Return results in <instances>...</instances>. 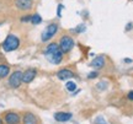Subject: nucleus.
Here are the masks:
<instances>
[{
	"label": "nucleus",
	"mask_w": 133,
	"mask_h": 124,
	"mask_svg": "<svg viewBox=\"0 0 133 124\" xmlns=\"http://www.w3.org/2000/svg\"><path fill=\"white\" fill-rule=\"evenodd\" d=\"M63 54L62 49L59 48L57 43H49L46 49H44V57L49 63L52 64H59L63 60Z\"/></svg>",
	"instance_id": "f257e3e1"
},
{
	"label": "nucleus",
	"mask_w": 133,
	"mask_h": 124,
	"mask_svg": "<svg viewBox=\"0 0 133 124\" xmlns=\"http://www.w3.org/2000/svg\"><path fill=\"white\" fill-rule=\"evenodd\" d=\"M20 47V39L15 34H9L3 43V49L5 52H14Z\"/></svg>",
	"instance_id": "f03ea898"
},
{
	"label": "nucleus",
	"mask_w": 133,
	"mask_h": 124,
	"mask_svg": "<svg viewBox=\"0 0 133 124\" xmlns=\"http://www.w3.org/2000/svg\"><path fill=\"white\" fill-rule=\"evenodd\" d=\"M58 32V25L57 24H49L46 27V30L42 32L41 36V41L42 42H48L49 39H52L54 37V34Z\"/></svg>",
	"instance_id": "7ed1b4c3"
},
{
	"label": "nucleus",
	"mask_w": 133,
	"mask_h": 124,
	"mask_svg": "<svg viewBox=\"0 0 133 124\" xmlns=\"http://www.w3.org/2000/svg\"><path fill=\"white\" fill-rule=\"evenodd\" d=\"M58 46L62 49L63 53H69L74 48V39L71 38L70 36H63L59 43H58Z\"/></svg>",
	"instance_id": "20e7f679"
},
{
	"label": "nucleus",
	"mask_w": 133,
	"mask_h": 124,
	"mask_svg": "<svg viewBox=\"0 0 133 124\" xmlns=\"http://www.w3.org/2000/svg\"><path fill=\"white\" fill-rule=\"evenodd\" d=\"M21 82H22V71L16 70V71H14L11 75H10L9 85L11 86L12 89H17V87H20Z\"/></svg>",
	"instance_id": "39448f33"
},
{
	"label": "nucleus",
	"mask_w": 133,
	"mask_h": 124,
	"mask_svg": "<svg viewBox=\"0 0 133 124\" xmlns=\"http://www.w3.org/2000/svg\"><path fill=\"white\" fill-rule=\"evenodd\" d=\"M15 6L19 10L22 11H29L32 9L33 0H15Z\"/></svg>",
	"instance_id": "423d86ee"
},
{
	"label": "nucleus",
	"mask_w": 133,
	"mask_h": 124,
	"mask_svg": "<svg viewBox=\"0 0 133 124\" xmlns=\"http://www.w3.org/2000/svg\"><path fill=\"white\" fill-rule=\"evenodd\" d=\"M36 75H37L36 69L30 68V69H27L26 71L22 72V82H25V84H30V82H32L33 79L36 77Z\"/></svg>",
	"instance_id": "0eeeda50"
},
{
	"label": "nucleus",
	"mask_w": 133,
	"mask_h": 124,
	"mask_svg": "<svg viewBox=\"0 0 133 124\" xmlns=\"http://www.w3.org/2000/svg\"><path fill=\"white\" fill-rule=\"evenodd\" d=\"M4 120L6 124H19L20 123V115L15 112H9L4 117Z\"/></svg>",
	"instance_id": "6e6552de"
},
{
	"label": "nucleus",
	"mask_w": 133,
	"mask_h": 124,
	"mask_svg": "<svg viewBox=\"0 0 133 124\" xmlns=\"http://www.w3.org/2000/svg\"><path fill=\"white\" fill-rule=\"evenodd\" d=\"M74 76H75V74L69 69H62L57 72V77L59 80H68V79H73Z\"/></svg>",
	"instance_id": "1a4fd4ad"
},
{
	"label": "nucleus",
	"mask_w": 133,
	"mask_h": 124,
	"mask_svg": "<svg viewBox=\"0 0 133 124\" xmlns=\"http://www.w3.org/2000/svg\"><path fill=\"white\" fill-rule=\"evenodd\" d=\"M90 67L92 69H95V70H100V69H102L105 67V58L102 55H100V57H96L92 62L90 63Z\"/></svg>",
	"instance_id": "9d476101"
},
{
	"label": "nucleus",
	"mask_w": 133,
	"mask_h": 124,
	"mask_svg": "<svg viewBox=\"0 0 133 124\" xmlns=\"http://www.w3.org/2000/svg\"><path fill=\"white\" fill-rule=\"evenodd\" d=\"M71 117H73V114L69 113V112H58V113L54 114V119L57 120V122L63 123V122H68V120H70Z\"/></svg>",
	"instance_id": "9b49d317"
},
{
	"label": "nucleus",
	"mask_w": 133,
	"mask_h": 124,
	"mask_svg": "<svg viewBox=\"0 0 133 124\" xmlns=\"http://www.w3.org/2000/svg\"><path fill=\"white\" fill-rule=\"evenodd\" d=\"M24 124H38L37 117L32 113H26L24 115Z\"/></svg>",
	"instance_id": "f8f14e48"
},
{
	"label": "nucleus",
	"mask_w": 133,
	"mask_h": 124,
	"mask_svg": "<svg viewBox=\"0 0 133 124\" xmlns=\"http://www.w3.org/2000/svg\"><path fill=\"white\" fill-rule=\"evenodd\" d=\"M10 67L8 64H0V79H4L9 75Z\"/></svg>",
	"instance_id": "ddd939ff"
},
{
	"label": "nucleus",
	"mask_w": 133,
	"mask_h": 124,
	"mask_svg": "<svg viewBox=\"0 0 133 124\" xmlns=\"http://www.w3.org/2000/svg\"><path fill=\"white\" fill-rule=\"evenodd\" d=\"M31 22H32L33 25H39L42 22V17H41L38 14H35L31 16Z\"/></svg>",
	"instance_id": "4468645a"
},
{
	"label": "nucleus",
	"mask_w": 133,
	"mask_h": 124,
	"mask_svg": "<svg viewBox=\"0 0 133 124\" xmlns=\"http://www.w3.org/2000/svg\"><path fill=\"white\" fill-rule=\"evenodd\" d=\"M65 89L68 91H75L76 89V84L75 82H73V81H68L65 84Z\"/></svg>",
	"instance_id": "2eb2a0df"
},
{
	"label": "nucleus",
	"mask_w": 133,
	"mask_h": 124,
	"mask_svg": "<svg viewBox=\"0 0 133 124\" xmlns=\"http://www.w3.org/2000/svg\"><path fill=\"white\" fill-rule=\"evenodd\" d=\"M95 123L96 124H107L106 123V120H105V118L102 117V115H99L97 118L95 119Z\"/></svg>",
	"instance_id": "dca6fc26"
},
{
	"label": "nucleus",
	"mask_w": 133,
	"mask_h": 124,
	"mask_svg": "<svg viewBox=\"0 0 133 124\" xmlns=\"http://www.w3.org/2000/svg\"><path fill=\"white\" fill-rule=\"evenodd\" d=\"M31 16H32V15L22 16V17H21V22H31Z\"/></svg>",
	"instance_id": "f3484780"
},
{
	"label": "nucleus",
	"mask_w": 133,
	"mask_h": 124,
	"mask_svg": "<svg viewBox=\"0 0 133 124\" xmlns=\"http://www.w3.org/2000/svg\"><path fill=\"white\" fill-rule=\"evenodd\" d=\"M84 31H85V26H84V25H80V26H78V28H76V32H79V33H80V32H84Z\"/></svg>",
	"instance_id": "a211bd4d"
},
{
	"label": "nucleus",
	"mask_w": 133,
	"mask_h": 124,
	"mask_svg": "<svg viewBox=\"0 0 133 124\" xmlns=\"http://www.w3.org/2000/svg\"><path fill=\"white\" fill-rule=\"evenodd\" d=\"M62 9H63V5L59 4V5H58V11H57V16H58V17H61V16H62V15H61V11H62Z\"/></svg>",
	"instance_id": "6ab92c4d"
},
{
	"label": "nucleus",
	"mask_w": 133,
	"mask_h": 124,
	"mask_svg": "<svg viewBox=\"0 0 133 124\" xmlns=\"http://www.w3.org/2000/svg\"><path fill=\"white\" fill-rule=\"evenodd\" d=\"M96 76H97V72L92 71V72H90V74H89V76H88V77H89V79H95Z\"/></svg>",
	"instance_id": "aec40b11"
},
{
	"label": "nucleus",
	"mask_w": 133,
	"mask_h": 124,
	"mask_svg": "<svg viewBox=\"0 0 133 124\" xmlns=\"http://www.w3.org/2000/svg\"><path fill=\"white\" fill-rule=\"evenodd\" d=\"M127 98L131 101H133V91H131V92H128V95H127Z\"/></svg>",
	"instance_id": "412c9836"
},
{
	"label": "nucleus",
	"mask_w": 133,
	"mask_h": 124,
	"mask_svg": "<svg viewBox=\"0 0 133 124\" xmlns=\"http://www.w3.org/2000/svg\"><path fill=\"white\" fill-rule=\"evenodd\" d=\"M132 26H133V24H128V25H127V27H126V30H127V31L132 30Z\"/></svg>",
	"instance_id": "4be33fe9"
},
{
	"label": "nucleus",
	"mask_w": 133,
	"mask_h": 124,
	"mask_svg": "<svg viewBox=\"0 0 133 124\" xmlns=\"http://www.w3.org/2000/svg\"><path fill=\"white\" fill-rule=\"evenodd\" d=\"M124 62H126V63H131L132 60H131V59H124Z\"/></svg>",
	"instance_id": "5701e85b"
},
{
	"label": "nucleus",
	"mask_w": 133,
	"mask_h": 124,
	"mask_svg": "<svg viewBox=\"0 0 133 124\" xmlns=\"http://www.w3.org/2000/svg\"><path fill=\"white\" fill-rule=\"evenodd\" d=\"M0 124H3V120H1V119H0Z\"/></svg>",
	"instance_id": "b1692460"
}]
</instances>
